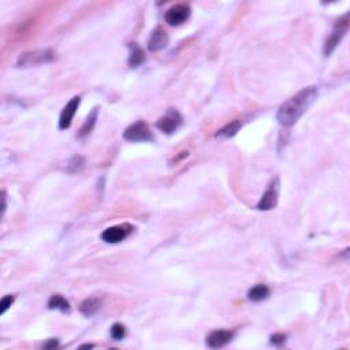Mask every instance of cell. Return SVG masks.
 <instances>
[{
  "label": "cell",
  "mask_w": 350,
  "mask_h": 350,
  "mask_svg": "<svg viewBox=\"0 0 350 350\" xmlns=\"http://www.w3.org/2000/svg\"><path fill=\"white\" fill-rule=\"evenodd\" d=\"M13 302H14V297H13V296H6V297H3V298H1V302H0V315L6 314V311H7L10 306L13 305Z\"/></svg>",
  "instance_id": "cell-20"
},
{
  "label": "cell",
  "mask_w": 350,
  "mask_h": 350,
  "mask_svg": "<svg viewBox=\"0 0 350 350\" xmlns=\"http://www.w3.org/2000/svg\"><path fill=\"white\" fill-rule=\"evenodd\" d=\"M97 111H99V109L93 108V111L89 114V117H88V119L85 121L84 126L81 127L80 133H78V137H85V136H88L90 131L93 130V127H95L96 124V121H97Z\"/></svg>",
  "instance_id": "cell-17"
},
{
  "label": "cell",
  "mask_w": 350,
  "mask_h": 350,
  "mask_svg": "<svg viewBox=\"0 0 350 350\" xmlns=\"http://www.w3.org/2000/svg\"><path fill=\"white\" fill-rule=\"evenodd\" d=\"M268 296H270V289L265 284H257L255 287H252L248 293V298L253 302H260Z\"/></svg>",
  "instance_id": "cell-12"
},
{
  "label": "cell",
  "mask_w": 350,
  "mask_h": 350,
  "mask_svg": "<svg viewBox=\"0 0 350 350\" xmlns=\"http://www.w3.org/2000/svg\"><path fill=\"white\" fill-rule=\"evenodd\" d=\"M127 230H124L122 226H112L105 228L102 234V240L108 244H119L127 237Z\"/></svg>",
  "instance_id": "cell-11"
},
{
  "label": "cell",
  "mask_w": 350,
  "mask_h": 350,
  "mask_svg": "<svg viewBox=\"0 0 350 350\" xmlns=\"http://www.w3.org/2000/svg\"><path fill=\"white\" fill-rule=\"evenodd\" d=\"M93 348V345H82L81 346V349H92Z\"/></svg>",
  "instance_id": "cell-24"
},
{
  "label": "cell",
  "mask_w": 350,
  "mask_h": 350,
  "mask_svg": "<svg viewBox=\"0 0 350 350\" xmlns=\"http://www.w3.org/2000/svg\"><path fill=\"white\" fill-rule=\"evenodd\" d=\"M84 166H85V159L82 156H74L67 164V173H71V174L78 173L84 168Z\"/></svg>",
  "instance_id": "cell-18"
},
{
  "label": "cell",
  "mask_w": 350,
  "mask_h": 350,
  "mask_svg": "<svg viewBox=\"0 0 350 350\" xmlns=\"http://www.w3.org/2000/svg\"><path fill=\"white\" fill-rule=\"evenodd\" d=\"M59 346V341L58 339H50L48 342L44 345V349H55Z\"/></svg>",
  "instance_id": "cell-22"
},
{
  "label": "cell",
  "mask_w": 350,
  "mask_h": 350,
  "mask_svg": "<svg viewBox=\"0 0 350 350\" xmlns=\"http://www.w3.org/2000/svg\"><path fill=\"white\" fill-rule=\"evenodd\" d=\"M190 13H192V10L188 4H176V6L168 8L164 18L170 26H179L183 22L188 21Z\"/></svg>",
  "instance_id": "cell-5"
},
{
  "label": "cell",
  "mask_w": 350,
  "mask_h": 350,
  "mask_svg": "<svg viewBox=\"0 0 350 350\" xmlns=\"http://www.w3.org/2000/svg\"><path fill=\"white\" fill-rule=\"evenodd\" d=\"M81 99L78 96L73 97L70 102L66 104V107L62 111L60 114V118H59V129L60 130H66L71 126V122H73L74 115L77 114V109H78V105H80Z\"/></svg>",
  "instance_id": "cell-8"
},
{
  "label": "cell",
  "mask_w": 350,
  "mask_h": 350,
  "mask_svg": "<svg viewBox=\"0 0 350 350\" xmlns=\"http://www.w3.org/2000/svg\"><path fill=\"white\" fill-rule=\"evenodd\" d=\"M123 139L131 142H144V141H153L155 137L149 130L148 124L142 121H139L124 130Z\"/></svg>",
  "instance_id": "cell-4"
},
{
  "label": "cell",
  "mask_w": 350,
  "mask_h": 350,
  "mask_svg": "<svg viewBox=\"0 0 350 350\" xmlns=\"http://www.w3.org/2000/svg\"><path fill=\"white\" fill-rule=\"evenodd\" d=\"M286 342V335L283 334H275V335L271 336V343L275 345V346H280Z\"/></svg>",
  "instance_id": "cell-21"
},
{
  "label": "cell",
  "mask_w": 350,
  "mask_h": 350,
  "mask_svg": "<svg viewBox=\"0 0 350 350\" xmlns=\"http://www.w3.org/2000/svg\"><path fill=\"white\" fill-rule=\"evenodd\" d=\"M55 59V53L51 50H36L22 53L18 59L19 67H30V66H38L43 63H48Z\"/></svg>",
  "instance_id": "cell-3"
},
{
  "label": "cell",
  "mask_w": 350,
  "mask_h": 350,
  "mask_svg": "<svg viewBox=\"0 0 350 350\" xmlns=\"http://www.w3.org/2000/svg\"><path fill=\"white\" fill-rule=\"evenodd\" d=\"M48 308L50 309H58V311H62V312H67L70 309V304L69 301L60 296V294H53L50 301H48Z\"/></svg>",
  "instance_id": "cell-15"
},
{
  "label": "cell",
  "mask_w": 350,
  "mask_h": 350,
  "mask_svg": "<svg viewBox=\"0 0 350 350\" xmlns=\"http://www.w3.org/2000/svg\"><path fill=\"white\" fill-rule=\"evenodd\" d=\"M278 193H279V183H278V179H275V181H272L270 188L262 194V200L257 204V210H260V211L274 210L278 204Z\"/></svg>",
  "instance_id": "cell-7"
},
{
  "label": "cell",
  "mask_w": 350,
  "mask_h": 350,
  "mask_svg": "<svg viewBox=\"0 0 350 350\" xmlns=\"http://www.w3.org/2000/svg\"><path fill=\"white\" fill-rule=\"evenodd\" d=\"M182 123V117L179 115L178 111L175 109H170L167 114L164 117H161L159 121H158V129L161 130L163 133L166 134H173L174 131H176V129L181 126Z\"/></svg>",
  "instance_id": "cell-6"
},
{
  "label": "cell",
  "mask_w": 350,
  "mask_h": 350,
  "mask_svg": "<svg viewBox=\"0 0 350 350\" xmlns=\"http://www.w3.org/2000/svg\"><path fill=\"white\" fill-rule=\"evenodd\" d=\"M168 45V36L167 33L161 28H158L156 30H153L152 35L149 37V41H148V48L149 51L158 52L161 51L163 48H166Z\"/></svg>",
  "instance_id": "cell-10"
},
{
  "label": "cell",
  "mask_w": 350,
  "mask_h": 350,
  "mask_svg": "<svg viewBox=\"0 0 350 350\" xmlns=\"http://www.w3.org/2000/svg\"><path fill=\"white\" fill-rule=\"evenodd\" d=\"M109 334H111V338L114 341H122L126 335V328H124L123 324L115 323V324H112V327L109 330Z\"/></svg>",
  "instance_id": "cell-19"
},
{
  "label": "cell",
  "mask_w": 350,
  "mask_h": 350,
  "mask_svg": "<svg viewBox=\"0 0 350 350\" xmlns=\"http://www.w3.org/2000/svg\"><path fill=\"white\" fill-rule=\"evenodd\" d=\"M100 305H102V301L99 298L85 299L80 306L81 314L85 315V316H93L100 309Z\"/></svg>",
  "instance_id": "cell-14"
},
{
  "label": "cell",
  "mask_w": 350,
  "mask_h": 350,
  "mask_svg": "<svg viewBox=\"0 0 350 350\" xmlns=\"http://www.w3.org/2000/svg\"><path fill=\"white\" fill-rule=\"evenodd\" d=\"M1 201H3V204H1V211L4 213V211H6V193H4V192H1Z\"/></svg>",
  "instance_id": "cell-23"
},
{
  "label": "cell",
  "mask_w": 350,
  "mask_h": 350,
  "mask_svg": "<svg viewBox=\"0 0 350 350\" xmlns=\"http://www.w3.org/2000/svg\"><path fill=\"white\" fill-rule=\"evenodd\" d=\"M130 48V55H129V65L130 67H137L140 66L144 60H145V55H144V51L140 48L139 45L136 43H131L129 45Z\"/></svg>",
  "instance_id": "cell-13"
},
{
  "label": "cell",
  "mask_w": 350,
  "mask_h": 350,
  "mask_svg": "<svg viewBox=\"0 0 350 350\" xmlns=\"http://www.w3.org/2000/svg\"><path fill=\"white\" fill-rule=\"evenodd\" d=\"M348 30H349V17L346 15L336 22L331 35L328 36L327 41L324 44V55L326 56H330L332 52L335 51V48L342 41V38L345 37Z\"/></svg>",
  "instance_id": "cell-2"
},
{
  "label": "cell",
  "mask_w": 350,
  "mask_h": 350,
  "mask_svg": "<svg viewBox=\"0 0 350 350\" xmlns=\"http://www.w3.org/2000/svg\"><path fill=\"white\" fill-rule=\"evenodd\" d=\"M317 97V88L308 87L284 102L278 109L277 119L284 127H290L299 121Z\"/></svg>",
  "instance_id": "cell-1"
},
{
  "label": "cell",
  "mask_w": 350,
  "mask_h": 350,
  "mask_svg": "<svg viewBox=\"0 0 350 350\" xmlns=\"http://www.w3.org/2000/svg\"><path fill=\"white\" fill-rule=\"evenodd\" d=\"M241 129V122L240 121H234L231 123L226 124L223 129L216 133V137H220V139H231L234 137Z\"/></svg>",
  "instance_id": "cell-16"
},
{
  "label": "cell",
  "mask_w": 350,
  "mask_h": 350,
  "mask_svg": "<svg viewBox=\"0 0 350 350\" xmlns=\"http://www.w3.org/2000/svg\"><path fill=\"white\" fill-rule=\"evenodd\" d=\"M234 332L233 331H226V330H218L213 331L210 335L207 336V345L211 349H218V348H223L227 343L233 341Z\"/></svg>",
  "instance_id": "cell-9"
}]
</instances>
